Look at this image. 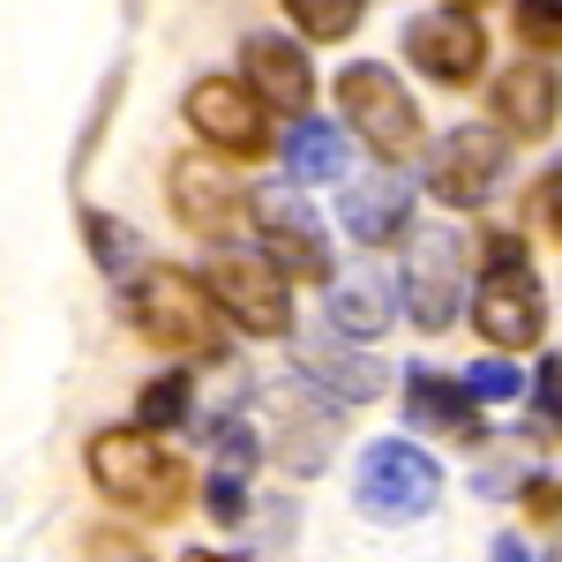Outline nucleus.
Listing matches in <instances>:
<instances>
[{
	"label": "nucleus",
	"mask_w": 562,
	"mask_h": 562,
	"mask_svg": "<svg viewBox=\"0 0 562 562\" xmlns=\"http://www.w3.org/2000/svg\"><path fill=\"white\" fill-rule=\"evenodd\" d=\"M121 307H128L143 346L173 352V360H225V307L211 301V285L195 270L143 262L128 278V293H121Z\"/></svg>",
	"instance_id": "nucleus-1"
},
{
	"label": "nucleus",
	"mask_w": 562,
	"mask_h": 562,
	"mask_svg": "<svg viewBox=\"0 0 562 562\" xmlns=\"http://www.w3.org/2000/svg\"><path fill=\"white\" fill-rule=\"evenodd\" d=\"M83 465L98 480V495L128 518H180L188 510V465L173 450H158L150 428H98L83 442Z\"/></svg>",
	"instance_id": "nucleus-2"
},
{
	"label": "nucleus",
	"mask_w": 562,
	"mask_h": 562,
	"mask_svg": "<svg viewBox=\"0 0 562 562\" xmlns=\"http://www.w3.org/2000/svg\"><path fill=\"white\" fill-rule=\"evenodd\" d=\"M203 285L248 338H293V278L262 248H233V233H225L203 262Z\"/></svg>",
	"instance_id": "nucleus-3"
},
{
	"label": "nucleus",
	"mask_w": 562,
	"mask_h": 562,
	"mask_svg": "<svg viewBox=\"0 0 562 562\" xmlns=\"http://www.w3.org/2000/svg\"><path fill=\"white\" fill-rule=\"evenodd\" d=\"M338 113H346V128L360 135L383 166H405V158L420 150V105H413V90L397 83V68H383V60L338 68Z\"/></svg>",
	"instance_id": "nucleus-4"
},
{
	"label": "nucleus",
	"mask_w": 562,
	"mask_h": 562,
	"mask_svg": "<svg viewBox=\"0 0 562 562\" xmlns=\"http://www.w3.org/2000/svg\"><path fill=\"white\" fill-rule=\"evenodd\" d=\"M435 495H442V465H435L420 442H405V435L368 442V458H360V473H352V503H360V518L420 525L435 510Z\"/></svg>",
	"instance_id": "nucleus-5"
},
{
	"label": "nucleus",
	"mask_w": 562,
	"mask_h": 562,
	"mask_svg": "<svg viewBox=\"0 0 562 562\" xmlns=\"http://www.w3.org/2000/svg\"><path fill=\"white\" fill-rule=\"evenodd\" d=\"M473 330L495 352H532L540 346V330H548V293H540V278H532L525 256H487V270H480V285H473Z\"/></svg>",
	"instance_id": "nucleus-6"
},
{
	"label": "nucleus",
	"mask_w": 562,
	"mask_h": 562,
	"mask_svg": "<svg viewBox=\"0 0 562 562\" xmlns=\"http://www.w3.org/2000/svg\"><path fill=\"white\" fill-rule=\"evenodd\" d=\"M180 113L217 158H262L270 150V105L248 90V76H195Z\"/></svg>",
	"instance_id": "nucleus-7"
},
{
	"label": "nucleus",
	"mask_w": 562,
	"mask_h": 562,
	"mask_svg": "<svg viewBox=\"0 0 562 562\" xmlns=\"http://www.w3.org/2000/svg\"><path fill=\"white\" fill-rule=\"evenodd\" d=\"M465 262L473 248L450 233V225H420L413 233V256H405V278H397V301L420 330H450L458 323V301H465Z\"/></svg>",
	"instance_id": "nucleus-8"
},
{
	"label": "nucleus",
	"mask_w": 562,
	"mask_h": 562,
	"mask_svg": "<svg viewBox=\"0 0 562 562\" xmlns=\"http://www.w3.org/2000/svg\"><path fill=\"white\" fill-rule=\"evenodd\" d=\"M503 166H510V135L487 128V121H458L428 158V195L442 211H480L495 195Z\"/></svg>",
	"instance_id": "nucleus-9"
},
{
	"label": "nucleus",
	"mask_w": 562,
	"mask_h": 562,
	"mask_svg": "<svg viewBox=\"0 0 562 562\" xmlns=\"http://www.w3.org/2000/svg\"><path fill=\"white\" fill-rule=\"evenodd\" d=\"M405 60H413V76H428L442 90H465L480 83V68H487V31L473 23V8H428V15H413L405 23Z\"/></svg>",
	"instance_id": "nucleus-10"
},
{
	"label": "nucleus",
	"mask_w": 562,
	"mask_h": 562,
	"mask_svg": "<svg viewBox=\"0 0 562 562\" xmlns=\"http://www.w3.org/2000/svg\"><path fill=\"white\" fill-rule=\"evenodd\" d=\"M248 225H256L262 256L278 262L293 285H330V240H323V225L307 217L301 195L256 188V195H248Z\"/></svg>",
	"instance_id": "nucleus-11"
},
{
	"label": "nucleus",
	"mask_w": 562,
	"mask_h": 562,
	"mask_svg": "<svg viewBox=\"0 0 562 562\" xmlns=\"http://www.w3.org/2000/svg\"><path fill=\"white\" fill-rule=\"evenodd\" d=\"M166 188H173V217L188 225V233H203V240H225V233L248 217V188L225 173V158H217L211 143L188 150V158H173Z\"/></svg>",
	"instance_id": "nucleus-12"
},
{
	"label": "nucleus",
	"mask_w": 562,
	"mask_h": 562,
	"mask_svg": "<svg viewBox=\"0 0 562 562\" xmlns=\"http://www.w3.org/2000/svg\"><path fill=\"white\" fill-rule=\"evenodd\" d=\"M293 375L301 383H315L323 397H338V405H368V397H383L390 390V368L375 360V352H360V338H346V330H315V338H301L293 346Z\"/></svg>",
	"instance_id": "nucleus-13"
},
{
	"label": "nucleus",
	"mask_w": 562,
	"mask_h": 562,
	"mask_svg": "<svg viewBox=\"0 0 562 562\" xmlns=\"http://www.w3.org/2000/svg\"><path fill=\"white\" fill-rule=\"evenodd\" d=\"M487 113H495V128L518 135V143H548L562 121V76L548 60H510L487 83Z\"/></svg>",
	"instance_id": "nucleus-14"
},
{
	"label": "nucleus",
	"mask_w": 562,
	"mask_h": 562,
	"mask_svg": "<svg viewBox=\"0 0 562 562\" xmlns=\"http://www.w3.org/2000/svg\"><path fill=\"white\" fill-rule=\"evenodd\" d=\"M240 76L256 90L270 113H307L315 105V68H307V45L301 38H278V31H256V38L240 45Z\"/></svg>",
	"instance_id": "nucleus-15"
},
{
	"label": "nucleus",
	"mask_w": 562,
	"mask_h": 562,
	"mask_svg": "<svg viewBox=\"0 0 562 562\" xmlns=\"http://www.w3.org/2000/svg\"><path fill=\"white\" fill-rule=\"evenodd\" d=\"M338 225H346L360 248H390V240L413 225V188H405V166H383V158H375V173L346 180V195H338Z\"/></svg>",
	"instance_id": "nucleus-16"
},
{
	"label": "nucleus",
	"mask_w": 562,
	"mask_h": 562,
	"mask_svg": "<svg viewBox=\"0 0 562 562\" xmlns=\"http://www.w3.org/2000/svg\"><path fill=\"white\" fill-rule=\"evenodd\" d=\"M405 413H413V428L428 435H450V442H487L480 428V397L458 375H442V368H405Z\"/></svg>",
	"instance_id": "nucleus-17"
},
{
	"label": "nucleus",
	"mask_w": 562,
	"mask_h": 562,
	"mask_svg": "<svg viewBox=\"0 0 562 562\" xmlns=\"http://www.w3.org/2000/svg\"><path fill=\"white\" fill-rule=\"evenodd\" d=\"M330 293V330H346V338H383L390 323H397V278H383V270H346V278H330L323 285Z\"/></svg>",
	"instance_id": "nucleus-18"
},
{
	"label": "nucleus",
	"mask_w": 562,
	"mask_h": 562,
	"mask_svg": "<svg viewBox=\"0 0 562 562\" xmlns=\"http://www.w3.org/2000/svg\"><path fill=\"white\" fill-rule=\"evenodd\" d=\"M285 143V180L293 188H315V180H346V135L315 113H293V128L278 135Z\"/></svg>",
	"instance_id": "nucleus-19"
},
{
	"label": "nucleus",
	"mask_w": 562,
	"mask_h": 562,
	"mask_svg": "<svg viewBox=\"0 0 562 562\" xmlns=\"http://www.w3.org/2000/svg\"><path fill=\"white\" fill-rule=\"evenodd\" d=\"M278 8L293 15V31H301V38L338 45V38L360 31V8H368V0H278Z\"/></svg>",
	"instance_id": "nucleus-20"
},
{
	"label": "nucleus",
	"mask_w": 562,
	"mask_h": 562,
	"mask_svg": "<svg viewBox=\"0 0 562 562\" xmlns=\"http://www.w3.org/2000/svg\"><path fill=\"white\" fill-rule=\"evenodd\" d=\"M188 405H195V375H158V383H143V397H135V428L173 435L188 420Z\"/></svg>",
	"instance_id": "nucleus-21"
},
{
	"label": "nucleus",
	"mask_w": 562,
	"mask_h": 562,
	"mask_svg": "<svg viewBox=\"0 0 562 562\" xmlns=\"http://www.w3.org/2000/svg\"><path fill=\"white\" fill-rule=\"evenodd\" d=\"M83 240H90V262L98 270H135V256H143V240H135V225H121V217H105V211H83Z\"/></svg>",
	"instance_id": "nucleus-22"
},
{
	"label": "nucleus",
	"mask_w": 562,
	"mask_h": 562,
	"mask_svg": "<svg viewBox=\"0 0 562 562\" xmlns=\"http://www.w3.org/2000/svg\"><path fill=\"white\" fill-rule=\"evenodd\" d=\"M458 383L473 390L480 405H518V397H525V375H518V360H473V368H465Z\"/></svg>",
	"instance_id": "nucleus-23"
},
{
	"label": "nucleus",
	"mask_w": 562,
	"mask_h": 562,
	"mask_svg": "<svg viewBox=\"0 0 562 562\" xmlns=\"http://www.w3.org/2000/svg\"><path fill=\"white\" fill-rule=\"evenodd\" d=\"M518 38L540 53H562V0H518Z\"/></svg>",
	"instance_id": "nucleus-24"
},
{
	"label": "nucleus",
	"mask_w": 562,
	"mask_h": 562,
	"mask_svg": "<svg viewBox=\"0 0 562 562\" xmlns=\"http://www.w3.org/2000/svg\"><path fill=\"white\" fill-rule=\"evenodd\" d=\"M532 397H540V413H548V428L562 435V352L548 360V368H540V375H532Z\"/></svg>",
	"instance_id": "nucleus-25"
},
{
	"label": "nucleus",
	"mask_w": 562,
	"mask_h": 562,
	"mask_svg": "<svg viewBox=\"0 0 562 562\" xmlns=\"http://www.w3.org/2000/svg\"><path fill=\"white\" fill-rule=\"evenodd\" d=\"M525 510L532 518H562V480H532L525 487Z\"/></svg>",
	"instance_id": "nucleus-26"
},
{
	"label": "nucleus",
	"mask_w": 562,
	"mask_h": 562,
	"mask_svg": "<svg viewBox=\"0 0 562 562\" xmlns=\"http://www.w3.org/2000/svg\"><path fill=\"white\" fill-rule=\"evenodd\" d=\"M540 217H548V233L562 240V173H548V180H540Z\"/></svg>",
	"instance_id": "nucleus-27"
},
{
	"label": "nucleus",
	"mask_w": 562,
	"mask_h": 562,
	"mask_svg": "<svg viewBox=\"0 0 562 562\" xmlns=\"http://www.w3.org/2000/svg\"><path fill=\"white\" fill-rule=\"evenodd\" d=\"M450 8H487V0H450Z\"/></svg>",
	"instance_id": "nucleus-28"
},
{
	"label": "nucleus",
	"mask_w": 562,
	"mask_h": 562,
	"mask_svg": "<svg viewBox=\"0 0 562 562\" xmlns=\"http://www.w3.org/2000/svg\"><path fill=\"white\" fill-rule=\"evenodd\" d=\"M128 8H143V0H128Z\"/></svg>",
	"instance_id": "nucleus-29"
}]
</instances>
